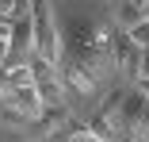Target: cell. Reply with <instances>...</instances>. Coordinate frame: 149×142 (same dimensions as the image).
Instances as JSON below:
<instances>
[{"mask_svg":"<svg viewBox=\"0 0 149 142\" xmlns=\"http://www.w3.org/2000/svg\"><path fill=\"white\" fill-rule=\"evenodd\" d=\"M31 23H35V54L61 69L65 46H61V31H57V19H54L50 0H31Z\"/></svg>","mask_w":149,"mask_h":142,"instance_id":"cell-1","label":"cell"},{"mask_svg":"<svg viewBox=\"0 0 149 142\" xmlns=\"http://www.w3.org/2000/svg\"><path fill=\"white\" fill-rule=\"evenodd\" d=\"M111 62H115V69L123 73V77H134L138 81V65H141V46L126 35V31H118L115 35V42H111Z\"/></svg>","mask_w":149,"mask_h":142,"instance_id":"cell-2","label":"cell"},{"mask_svg":"<svg viewBox=\"0 0 149 142\" xmlns=\"http://www.w3.org/2000/svg\"><path fill=\"white\" fill-rule=\"evenodd\" d=\"M27 54H35V23L31 15H19L12 19V31H8V65L23 62Z\"/></svg>","mask_w":149,"mask_h":142,"instance_id":"cell-3","label":"cell"},{"mask_svg":"<svg viewBox=\"0 0 149 142\" xmlns=\"http://www.w3.org/2000/svg\"><path fill=\"white\" fill-rule=\"evenodd\" d=\"M61 81H65V89H73L77 96H92L96 92V73L88 69L84 62H77L73 54L61 62Z\"/></svg>","mask_w":149,"mask_h":142,"instance_id":"cell-4","label":"cell"},{"mask_svg":"<svg viewBox=\"0 0 149 142\" xmlns=\"http://www.w3.org/2000/svg\"><path fill=\"white\" fill-rule=\"evenodd\" d=\"M35 123H38V134H42V138L61 134V131L73 127V119H69V111H65V108H42V115H38Z\"/></svg>","mask_w":149,"mask_h":142,"instance_id":"cell-5","label":"cell"},{"mask_svg":"<svg viewBox=\"0 0 149 142\" xmlns=\"http://www.w3.org/2000/svg\"><path fill=\"white\" fill-rule=\"evenodd\" d=\"M123 100H126V89H115V92H107L103 104H100V115H103L107 123H115L118 131H123Z\"/></svg>","mask_w":149,"mask_h":142,"instance_id":"cell-6","label":"cell"},{"mask_svg":"<svg viewBox=\"0 0 149 142\" xmlns=\"http://www.w3.org/2000/svg\"><path fill=\"white\" fill-rule=\"evenodd\" d=\"M115 19H118V31H130L134 23L145 19V8L134 4V0H123V4H118V12H115Z\"/></svg>","mask_w":149,"mask_h":142,"instance_id":"cell-7","label":"cell"},{"mask_svg":"<svg viewBox=\"0 0 149 142\" xmlns=\"http://www.w3.org/2000/svg\"><path fill=\"white\" fill-rule=\"evenodd\" d=\"M65 142H103V138H100V134H96L92 127H77V123H73V127H69V138H65Z\"/></svg>","mask_w":149,"mask_h":142,"instance_id":"cell-8","label":"cell"},{"mask_svg":"<svg viewBox=\"0 0 149 142\" xmlns=\"http://www.w3.org/2000/svg\"><path fill=\"white\" fill-rule=\"evenodd\" d=\"M126 35H130V39H134V42H138V46L145 50V46H149V19H141V23H134V27H130Z\"/></svg>","mask_w":149,"mask_h":142,"instance_id":"cell-9","label":"cell"},{"mask_svg":"<svg viewBox=\"0 0 149 142\" xmlns=\"http://www.w3.org/2000/svg\"><path fill=\"white\" fill-rule=\"evenodd\" d=\"M0 65H8V39L0 35Z\"/></svg>","mask_w":149,"mask_h":142,"instance_id":"cell-10","label":"cell"},{"mask_svg":"<svg viewBox=\"0 0 149 142\" xmlns=\"http://www.w3.org/2000/svg\"><path fill=\"white\" fill-rule=\"evenodd\" d=\"M138 89H141V92L149 96V73H145V77H138Z\"/></svg>","mask_w":149,"mask_h":142,"instance_id":"cell-11","label":"cell"},{"mask_svg":"<svg viewBox=\"0 0 149 142\" xmlns=\"http://www.w3.org/2000/svg\"><path fill=\"white\" fill-rule=\"evenodd\" d=\"M145 19H149V4H145Z\"/></svg>","mask_w":149,"mask_h":142,"instance_id":"cell-12","label":"cell"}]
</instances>
